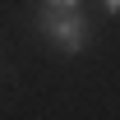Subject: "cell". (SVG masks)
<instances>
[{"label": "cell", "instance_id": "3957f363", "mask_svg": "<svg viewBox=\"0 0 120 120\" xmlns=\"http://www.w3.org/2000/svg\"><path fill=\"white\" fill-rule=\"evenodd\" d=\"M97 5H102V14H106V19H116V14H120V0H97Z\"/></svg>", "mask_w": 120, "mask_h": 120}, {"label": "cell", "instance_id": "7a4b0ae2", "mask_svg": "<svg viewBox=\"0 0 120 120\" xmlns=\"http://www.w3.org/2000/svg\"><path fill=\"white\" fill-rule=\"evenodd\" d=\"M32 9H51V14H79V9H88V0H37Z\"/></svg>", "mask_w": 120, "mask_h": 120}, {"label": "cell", "instance_id": "6da1fadb", "mask_svg": "<svg viewBox=\"0 0 120 120\" xmlns=\"http://www.w3.org/2000/svg\"><path fill=\"white\" fill-rule=\"evenodd\" d=\"M32 32H37L51 51H60V56H83L92 46V14L88 9H79V14L32 9Z\"/></svg>", "mask_w": 120, "mask_h": 120}]
</instances>
